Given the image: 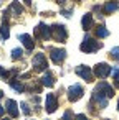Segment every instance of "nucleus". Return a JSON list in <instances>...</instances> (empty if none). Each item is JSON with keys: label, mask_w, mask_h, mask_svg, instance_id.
<instances>
[{"label": "nucleus", "mask_w": 119, "mask_h": 120, "mask_svg": "<svg viewBox=\"0 0 119 120\" xmlns=\"http://www.w3.org/2000/svg\"><path fill=\"white\" fill-rule=\"evenodd\" d=\"M112 95H114V89L107 82H99L93 90V100L98 102L99 109H104L107 105V99H111Z\"/></svg>", "instance_id": "f257e3e1"}, {"label": "nucleus", "mask_w": 119, "mask_h": 120, "mask_svg": "<svg viewBox=\"0 0 119 120\" xmlns=\"http://www.w3.org/2000/svg\"><path fill=\"white\" fill-rule=\"evenodd\" d=\"M101 46H103V45H101L99 41H94L93 38H89V36H84V40L81 41V46H79V49H81L83 53H94V51H98Z\"/></svg>", "instance_id": "f03ea898"}, {"label": "nucleus", "mask_w": 119, "mask_h": 120, "mask_svg": "<svg viewBox=\"0 0 119 120\" xmlns=\"http://www.w3.org/2000/svg\"><path fill=\"white\" fill-rule=\"evenodd\" d=\"M50 30H51V38H55V41L65 43V40L68 38V31L63 25H53Z\"/></svg>", "instance_id": "7ed1b4c3"}, {"label": "nucleus", "mask_w": 119, "mask_h": 120, "mask_svg": "<svg viewBox=\"0 0 119 120\" xmlns=\"http://www.w3.org/2000/svg\"><path fill=\"white\" fill-rule=\"evenodd\" d=\"M83 94H84V90H83L81 84H73V86L68 87V99H70L71 102L79 100V99L83 97Z\"/></svg>", "instance_id": "20e7f679"}, {"label": "nucleus", "mask_w": 119, "mask_h": 120, "mask_svg": "<svg viewBox=\"0 0 119 120\" xmlns=\"http://www.w3.org/2000/svg\"><path fill=\"white\" fill-rule=\"evenodd\" d=\"M35 36H37V40H50L51 38V30L45 23H38L35 26Z\"/></svg>", "instance_id": "39448f33"}, {"label": "nucleus", "mask_w": 119, "mask_h": 120, "mask_svg": "<svg viewBox=\"0 0 119 120\" xmlns=\"http://www.w3.org/2000/svg\"><path fill=\"white\" fill-rule=\"evenodd\" d=\"M111 72H112V69H111V66H109L107 63H99V64L94 66V76L99 77V79L107 77Z\"/></svg>", "instance_id": "423d86ee"}, {"label": "nucleus", "mask_w": 119, "mask_h": 120, "mask_svg": "<svg viewBox=\"0 0 119 120\" xmlns=\"http://www.w3.org/2000/svg\"><path fill=\"white\" fill-rule=\"evenodd\" d=\"M50 58L55 64H61L66 58V51L63 48H51L50 49Z\"/></svg>", "instance_id": "0eeeda50"}, {"label": "nucleus", "mask_w": 119, "mask_h": 120, "mask_svg": "<svg viewBox=\"0 0 119 120\" xmlns=\"http://www.w3.org/2000/svg\"><path fill=\"white\" fill-rule=\"evenodd\" d=\"M46 68H48V63H46L45 54L37 53L35 58H33V69L35 71H46Z\"/></svg>", "instance_id": "6e6552de"}, {"label": "nucleus", "mask_w": 119, "mask_h": 120, "mask_svg": "<svg viewBox=\"0 0 119 120\" xmlns=\"http://www.w3.org/2000/svg\"><path fill=\"white\" fill-rule=\"evenodd\" d=\"M76 74L79 76V77H83L86 82H91V79H93V72H91V68H88V66H84V64H81V66H78L76 69Z\"/></svg>", "instance_id": "1a4fd4ad"}, {"label": "nucleus", "mask_w": 119, "mask_h": 120, "mask_svg": "<svg viewBox=\"0 0 119 120\" xmlns=\"http://www.w3.org/2000/svg\"><path fill=\"white\" fill-rule=\"evenodd\" d=\"M46 112L48 113H53L56 109H58V100H56V97H55V94H48L46 95Z\"/></svg>", "instance_id": "9d476101"}, {"label": "nucleus", "mask_w": 119, "mask_h": 120, "mask_svg": "<svg viewBox=\"0 0 119 120\" xmlns=\"http://www.w3.org/2000/svg\"><path fill=\"white\" fill-rule=\"evenodd\" d=\"M18 40L23 43V46H25L28 51H32V49L35 48V41H33V38H32L30 35H25V33H23V35H20V36H18Z\"/></svg>", "instance_id": "9b49d317"}, {"label": "nucleus", "mask_w": 119, "mask_h": 120, "mask_svg": "<svg viewBox=\"0 0 119 120\" xmlns=\"http://www.w3.org/2000/svg\"><path fill=\"white\" fill-rule=\"evenodd\" d=\"M7 112L10 113V117H18V104L13 100V99H8L7 100Z\"/></svg>", "instance_id": "f8f14e48"}, {"label": "nucleus", "mask_w": 119, "mask_h": 120, "mask_svg": "<svg viewBox=\"0 0 119 120\" xmlns=\"http://www.w3.org/2000/svg\"><path fill=\"white\" fill-rule=\"evenodd\" d=\"M0 38L2 40H8L10 38V30H8V23H7V17L4 18V23L0 26Z\"/></svg>", "instance_id": "ddd939ff"}, {"label": "nucleus", "mask_w": 119, "mask_h": 120, "mask_svg": "<svg viewBox=\"0 0 119 120\" xmlns=\"http://www.w3.org/2000/svg\"><path fill=\"white\" fill-rule=\"evenodd\" d=\"M81 26H83V30H86V31L93 26V15H91V13H86V15L83 17V20H81Z\"/></svg>", "instance_id": "4468645a"}, {"label": "nucleus", "mask_w": 119, "mask_h": 120, "mask_svg": "<svg viewBox=\"0 0 119 120\" xmlns=\"http://www.w3.org/2000/svg\"><path fill=\"white\" fill-rule=\"evenodd\" d=\"M117 8H119V4H117V2H107L103 10H104V13H112V12H116Z\"/></svg>", "instance_id": "2eb2a0df"}, {"label": "nucleus", "mask_w": 119, "mask_h": 120, "mask_svg": "<svg viewBox=\"0 0 119 120\" xmlns=\"http://www.w3.org/2000/svg\"><path fill=\"white\" fill-rule=\"evenodd\" d=\"M96 36H98V38H107V36H109V30H107L104 25H101V26L96 28Z\"/></svg>", "instance_id": "dca6fc26"}, {"label": "nucleus", "mask_w": 119, "mask_h": 120, "mask_svg": "<svg viewBox=\"0 0 119 120\" xmlns=\"http://www.w3.org/2000/svg\"><path fill=\"white\" fill-rule=\"evenodd\" d=\"M8 10H13V13H15V15H22V12H23V7L20 5V2H12Z\"/></svg>", "instance_id": "f3484780"}, {"label": "nucleus", "mask_w": 119, "mask_h": 120, "mask_svg": "<svg viewBox=\"0 0 119 120\" xmlns=\"http://www.w3.org/2000/svg\"><path fill=\"white\" fill-rule=\"evenodd\" d=\"M41 84H43V86H46V87H51V86L55 84V82H53V76H51L50 72H46V74L41 77Z\"/></svg>", "instance_id": "a211bd4d"}, {"label": "nucleus", "mask_w": 119, "mask_h": 120, "mask_svg": "<svg viewBox=\"0 0 119 120\" xmlns=\"http://www.w3.org/2000/svg\"><path fill=\"white\" fill-rule=\"evenodd\" d=\"M8 84H10V87H12V89H15L17 92H23V89H25V87H23L17 79H10V81H8Z\"/></svg>", "instance_id": "6ab92c4d"}, {"label": "nucleus", "mask_w": 119, "mask_h": 120, "mask_svg": "<svg viewBox=\"0 0 119 120\" xmlns=\"http://www.w3.org/2000/svg\"><path fill=\"white\" fill-rule=\"evenodd\" d=\"M112 76H114V86L119 89V68H114L112 69Z\"/></svg>", "instance_id": "aec40b11"}, {"label": "nucleus", "mask_w": 119, "mask_h": 120, "mask_svg": "<svg viewBox=\"0 0 119 120\" xmlns=\"http://www.w3.org/2000/svg\"><path fill=\"white\" fill-rule=\"evenodd\" d=\"M22 54H23V51H22L20 48L12 49V58H13V59H20V58H22Z\"/></svg>", "instance_id": "412c9836"}, {"label": "nucleus", "mask_w": 119, "mask_h": 120, "mask_svg": "<svg viewBox=\"0 0 119 120\" xmlns=\"http://www.w3.org/2000/svg\"><path fill=\"white\" fill-rule=\"evenodd\" d=\"M20 107H22V110H23V113H25V115H30V112H32V110L28 109V104H27V102H22V104H20Z\"/></svg>", "instance_id": "4be33fe9"}, {"label": "nucleus", "mask_w": 119, "mask_h": 120, "mask_svg": "<svg viewBox=\"0 0 119 120\" xmlns=\"http://www.w3.org/2000/svg\"><path fill=\"white\" fill-rule=\"evenodd\" d=\"M111 56H112L114 59H119V46H116V48L111 49Z\"/></svg>", "instance_id": "5701e85b"}, {"label": "nucleus", "mask_w": 119, "mask_h": 120, "mask_svg": "<svg viewBox=\"0 0 119 120\" xmlns=\"http://www.w3.org/2000/svg\"><path fill=\"white\" fill-rule=\"evenodd\" d=\"M63 120H73V112L71 110H66L65 115H63Z\"/></svg>", "instance_id": "b1692460"}, {"label": "nucleus", "mask_w": 119, "mask_h": 120, "mask_svg": "<svg viewBox=\"0 0 119 120\" xmlns=\"http://www.w3.org/2000/svg\"><path fill=\"white\" fill-rule=\"evenodd\" d=\"M74 120H88V117H86V115H83V113H79V115H76V117H74Z\"/></svg>", "instance_id": "393cba45"}, {"label": "nucleus", "mask_w": 119, "mask_h": 120, "mask_svg": "<svg viewBox=\"0 0 119 120\" xmlns=\"http://www.w3.org/2000/svg\"><path fill=\"white\" fill-rule=\"evenodd\" d=\"M61 13H63V15L66 17V18H70V17H71V10H63Z\"/></svg>", "instance_id": "a878e982"}, {"label": "nucleus", "mask_w": 119, "mask_h": 120, "mask_svg": "<svg viewBox=\"0 0 119 120\" xmlns=\"http://www.w3.org/2000/svg\"><path fill=\"white\" fill-rule=\"evenodd\" d=\"M25 4L27 5H32V0H25Z\"/></svg>", "instance_id": "bb28decb"}, {"label": "nucleus", "mask_w": 119, "mask_h": 120, "mask_svg": "<svg viewBox=\"0 0 119 120\" xmlns=\"http://www.w3.org/2000/svg\"><path fill=\"white\" fill-rule=\"evenodd\" d=\"M2 113H4V107H2V105H0V115H2Z\"/></svg>", "instance_id": "cd10ccee"}, {"label": "nucleus", "mask_w": 119, "mask_h": 120, "mask_svg": "<svg viewBox=\"0 0 119 120\" xmlns=\"http://www.w3.org/2000/svg\"><path fill=\"white\" fill-rule=\"evenodd\" d=\"M117 110H119V102H117Z\"/></svg>", "instance_id": "c85d7f7f"}, {"label": "nucleus", "mask_w": 119, "mask_h": 120, "mask_svg": "<svg viewBox=\"0 0 119 120\" xmlns=\"http://www.w3.org/2000/svg\"><path fill=\"white\" fill-rule=\"evenodd\" d=\"M58 2H60V4H61V2H63V0H58Z\"/></svg>", "instance_id": "c756f323"}, {"label": "nucleus", "mask_w": 119, "mask_h": 120, "mask_svg": "<svg viewBox=\"0 0 119 120\" xmlns=\"http://www.w3.org/2000/svg\"><path fill=\"white\" fill-rule=\"evenodd\" d=\"M4 120H10V118H4Z\"/></svg>", "instance_id": "7c9ffc66"}, {"label": "nucleus", "mask_w": 119, "mask_h": 120, "mask_svg": "<svg viewBox=\"0 0 119 120\" xmlns=\"http://www.w3.org/2000/svg\"><path fill=\"white\" fill-rule=\"evenodd\" d=\"M106 120H109V118H106Z\"/></svg>", "instance_id": "2f4dec72"}]
</instances>
